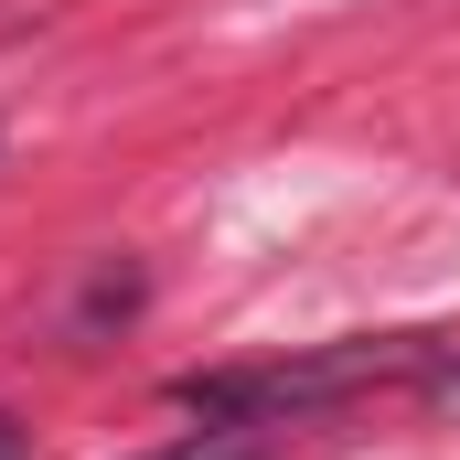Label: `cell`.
I'll return each instance as SVG.
<instances>
[{
  "instance_id": "cell-2",
  "label": "cell",
  "mask_w": 460,
  "mask_h": 460,
  "mask_svg": "<svg viewBox=\"0 0 460 460\" xmlns=\"http://www.w3.org/2000/svg\"><path fill=\"white\" fill-rule=\"evenodd\" d=\"M150 460H268V439L257 429H193V439H172V450H150Z\"/></svg>"
},
{
  "instance_id": "cell-3",
  "label": "cell",
  "mask_w": 460,
  "mask_h": 460,
  "mask_svg": "<svg viewBox=\"0 0 460 460\" xmlns=\"http://www.w3.org/2000/svg\"><path fill=\"white\" fill-rule=\"evenodd\" d=\"M418 396H429V418H450V429H460V343L439 353L429 375H418Z\"/></svg>"
},
{
  "instance_id": "cell-4",
  "label": "cell",
  "mask_w": 460,
  "mask_h": 460,
  "mask_svg": "<svg viewBox=\"0 0 460 460\" xmlns=\"http://www.w3.org/2000/svg\"><path fill=\"white\" fill-rule=\"evenodd\" d=\"M0 460H22V429H11V418H0Z\"/></svg>"
},
{
  "instance_id": "cell-1",
  "label": "cell",
  "mask_w": 460,
  "mask_h": 460,
  "mask_svg": "<svg viewBox=\"0 0 460 460\" xmlns=\"http://www.w3.org/2000/svg\"><path fill=\"white\" fill-rule=\"evenodd\" d=\"M429 343L418 332H364V343H322V353H279V364H215V375H172V407L204 418V429H289V418H322L353 407L396 375H418Z\"/></svg>"
}]
</instances>
